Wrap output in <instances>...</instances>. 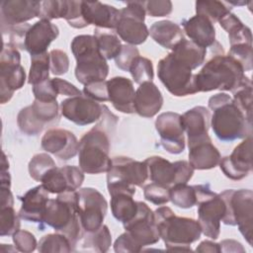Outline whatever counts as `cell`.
<instances>
[{"label": "cell", "instance_id": "1f68e13d", "mask_svg": "<svg viewBox=\"0 0 253 253\" xmlns=\"http://www.w3.org/2000/svg\"><path fill=\"white\" fill-rule=\"evenodd\" d=\"M220 27L228 34L230 46L247 43L252 44L251 30L243 25V23L232 13H228L221 20H219Z\"/></svg>", "mask_w": 253, "mask_h": 253}, {"label": "cell", "instance_id": "603a6c76", "mask_svg": "<svg viewBox=\"0 0 253 253\" xmlns=\"http://www.w3.org/2000/svg\"><path fill=\"white\" fill-rule=\"evenodd\" d=\"M58 34L59 30L55 24L47 20H40L30 28L27 34L25 49L31 55L43 53Z\"/></svg>", "mask_w": 253, "mask_h": 253}, {"label": "cell", "instance_id": "f6af8a7d", "mask_svg": "<svg viewBox=\"0 0 253 253\" xmlns=\"http://www.w3.org/2000/svg\"><path fill=\"white\" fill-rule=\"evenodd\" d=\"M67 11V0L42 1L39 17L41 20L50 21L52 19L64 18Z\"/></svg>", "mask_w": 253, "mask_h": 253}, {"label": "cell", "instance_id": "9c48e42d", "mask_svg": "<svg viewBox=\"0 0 253 253\" xmlns=\"http://www.w3.org/2000/svg\"><path fill=\"white\" fill-rule=\"evenodd\" d=\"M198 205V222L202 232L211 239L220 233V221L225 212V204L220 195L211 190L209 184L194 185Z\"/></svg>", "mask_w": 253, "mask_h": 253}, {"label": "cell", "instance_id": "8d00e7d4", "mask_svg": "<svg viewBox=\"0 0 253 253\" xmlns=\"http://www.w3.org/2000/svg\"><path fill=\"white\" fill-rule=\"evenodd\" d=\"M49 52L31 55V67L28 77V83L34 85L40 84L49 79Z\"/></svg>", "mask_w": 253, "mask_h": 253}, {"label": "cell", "instance_id": "484cf974", "mask_svg": "<svg viewBox=\"0 0 253 253\" xmlns=\"http://www.w3.org/2000/svg\"><path fill=\"white\" fill-rule=\"evenodd\" d=\"M82 13L88 25L100 29L116 30L120 19V10L99 1H82Z\"/></svg>", "mask_w": 253, "mask_h": 253}, {"label": "cell", "instance_id": "8fae6325", "mask_svg": "<svg viewBox=\"0 0 253 253\" xmlns=\"http://www.w3.org/2000/svg\"><path fill=\"white\" fill-rule=\"evenodd\" d=\"M26 81V72L21 65V54L9 43H3L0 55V100L5 104L11 100L16 90Z\"/></svg>", "mask_w": 253, "mask_h": 253}, {"label": "cell", "instance_id": "f546056e", "mask_svg": "<svg viewBox=\"0 0 253 253\" xmlns=\"http://www.w3.org/2000/svg\"><path fill=\"white\" fill-rule=\"evenodd\" d=\"M148 32L155 42L168 49H173L184 39L180 26L169 20L153 23Z\"/></svg>", "mask_w": 253, "mask_h": 253}, {"label": "cell", "instance_id": "c3c4849f", "mask_svg": "<svg viewBox=\"0 0 253 253\" xmlns=\"http://www.w3.org/2000/svg\"><path fill=\"white\" fill-rule=\"evenodd\" d=\"M252 44L239 43L231 45L228 55L234 58L242 66L244 71L252 69Z\"/></svg>", "mask_w": 253, "mask_h": 253}, {"label": "cell", "instance_id": "5bb4252c", "mask_svg": "<svg viewBox=\"0 0 253 253\" xmlns=\"http://www.w3.org/2000/svg\"><path fill=\"white\" fill-rule=\"evenodd\" d=\"M123 224L126 233L139 252L144 246L155 244L160 239L154 219V212L143 202H137V211L135 215Z\"/></svg>", "mask_w": 253, "mask_h": 253}, {"label": "cell", "instance_id": "4fadbf2b", "mask_svg": "<svg viewBox=\"0 0 253 253\" xmlns=\"http://www.w3.org/2000/svg\"><path fill=\"white\" fill-rule=\"evenodd\" d=\"M148 179L156 184L172 187L176 184H187L194 174V168L186 160L169 162L160 156H150L144 160Z\"/></svg>", "mask_w": 253, "mask_h": 253}, {"label": "cell", "instance_id": "83f0119b", "mask_svg": "<svg viewBox=\"0 0 253 253\" xmlns=\"http://www.w3.org/2000/svg\"><path fill=\"white\" fill-rule=\"evenodd\" d=\"M185 34L190 40L204 48L215 42V29L213 24L204 16L196 15L182 23Z\"/></svg>", "mask_w": 253, "mask_h": 253}, {"label": "cell", "instance_id": "f1b7e54d", "mask_svg": "<svg viewBox=\"0 0 253 253\" xmlns=\"http://www.w3.org/2000/svg\"><path fill=\"white\" fill-rule=\"evenodd\" d=\"M182 125L188 135V142L202 138L208 135L211 126V113L203 106L194 107L184 113Z\"/></svg>", "mask_w": 253, "mask_h": 253}, {"label": "cell", "instance_id": "60d3db41", "mask_svg": "<svg viewBox=\"0 0 253 253\" xmlns=\"http://www.w3.org/2000/svg\"><path fill=\"white\" fill-rule=\"evenodd\" d=\"M39 252H63L72 251L69 240L66 236L60 233H50L42 236L38 244Z\"/></svg>", "mask_w": 253, "mask_h": 253}, {"label": "cell", "instance_id": "ba28073f", "mask_svg": "<svg viewBox=\"0 0 253 253\" xmlns=\"http://www.w3.org/2000/svg\"><path fill=\"white\" fill-rule=\"evenodd\" d=\"M225 204L221 221L226 225H237L246 241L252 245L253 192L251 190H225L219 194Z\"/></svg>", "mask_w": 253, "mask_h": 253}, {"label": "cell", "instance_id": "f907efd6", "mask_svg": "<svg viewBox=\"0 0 253 253\" xmlns=\"http://www.w3.org/2000/svg\"><path fill=\"white\" fill-rule=\"evenodd\" d=\"M50 71L54 75H63L68 71L69 58L65 51L61 49H52L49 51Z\"/></svg>", "mask_w": 253, "mask_h": 253}, {"label": "cell", "instance_id": "836d02e7", "mask_svg": "<svg viewBox=\"0 0 253 253\" xmlns=\"http://www.w3.org/2000/svg\"><path fill=\"white\" fill-rule=\"evenodd\" d=\"M80 250L92 252H107L112 245V235L107 225L103 224L96 231H85L80 242Z\"/></svg>", "mask_w": 253, "mask_h": 253}, {"label": "cell", "instance_id": "ee69618b", "mask_svg": "<svg viewBox=\"0 0 253 253\" xmlns=\"http://www.w3.org/2000/svg\"><path fill=\"white\" fill-rule=\"evenodd\" d=\"M53 159L46 153H38L33 156L29 162V174L32 179L41 182L42 178L53 167H55Z\"/></svg>", "mask_w": 253, "mask_h": 253}, {"label": "cell", "instance_id": "4316f807", "mask_svg": "<svg viewBox=\"0 0 253 253\" xmlns=\"http://www.w3.org/2000/svg\"><path fill=\"white\" fill-rule=\"evenodd\" d=\"M162 105V94L152 81H146L139 85L134 97L136 114L143 118H152L160 111Z\"/></svg>", "mask_w": 253, "mask_h": 253}, {"label": "cell", "instance_id": "6f0895ef", "mask_svg": "<svg viewBox=\"0 0 253 253\" xmlns=\"http://www.w3.org/2000/svg\"><path fill=\"white\" fill-rule=\"evenodd\" d=\"M33 93L35 99L40 101H54L58 95L54 89L51 79H47L40 84L34 85Z\"/></svg>", "mask_w": 253, "mask_h": 253}, {"label": "cell", "instance_id": "9f6ffc18", "mask_svg": "<svg viewBox=\"0 0 253 253\" xmlns=\"http://www.w3.org/2000/svg\"><path fill=\"white\" fill-rule=\"evenodd\" d=\"M144 10L151 17H164L172 12V2L169 0L144 1Z\"/></svg>", "mask_w": 253, "mask_h": 253}, {"label": "cell", "instance_id": "681fc988", "mask_svg": "<svg viewBox=\"0 0 253 253\" xmlns=\"http://www.w3.org/2000/svg\"><path fill=\"white\" fill-rule=\"evenodd\" d=\"M64 19L67 21L68 25L75 29H83L87 26L82 13V1H67V11Z\"/></svg>", "mask_w": 253, "mask_h": 253}, {"label": "cell", "instance_id": "680465c9", "mask_svg": "<svg viewBox=\"0 0 253 253\" xmlns=\"http://www.w3.org/2000/svg\"><path fill=\"white\" fill-rule=\"evenodd\" d=\"M51 81L57 94L65 95L69 97H76V96L83 95L78 88H76L73 84H71L66 80H63L61 78H52Z\"/></svg>", "mask_w": 253, "mask_h": 253}, {"label": "cell", "instance_id": "d590c367", "mask_svg": "<svg viewBox=\"0 0 253 253\" xmlns=\"http://www.w3.org/2000/svg\"><path fill=\"white\" fill-rule=\"evenodd\" d=\"M94 37L97 40L99 50L103 57L106 60L116 58L123 46L117 35L103 31V29L100 28H95Z\"/></svg>", "mask_w": 253, "mask_h": 253}, {"label": "cell", "instance_id": "91938a15", "mask_svg": "<svg viewBox=\"0 0 253 253\" xmlns=\"http://www.w3.org/2000/svg\"><path fill=\"white\" fill-rule=\"evenodd\" d=\"M114 250L115 252L119 253V252H139L138 249L136 248V246L134 245V243L131 241V239L128 237V235L124 232L123 234H121L117 240L115 241L114 244Z\"/></svg>", "mask_w": 253, "mask_h": 253}, {"label": "cell", "instance_id": "2e32d148", "mask_svg": "<svg viewBox=\"0 0 253 253\" xmlns=\"http://www.w3.org/2000/svg\"><path fill=\"white\" fill-rule=\"evenodd\" d=\"M155 128L160 136L161 146L171 154H179L185 149L182 116L173 112L160 114L155 121Z\"/></svg>", "mask_w": 253, "mask_h": 253}, {"label": "cell", "instance_id": "d6a6232c", "mask_svg": "<svg viewBox=\"0 0 253 253\" xmlns=\"http://www.w3.org/2000/svg\"><path fill=\"white\" fill-rule=\"evenodd\" d=\"M133 195L119 192L111 195V210L114 217L125 223L130 220L137 211V202L132 199Z\"/></svg>", "mask_w": 253, "mask_h": 253}, {"label": "cell", "instance_id": "6125c7cd", "mask_svg": "<svg viewBox=\"0 0 253 253\" xmlns=\"http://www.w3.org/2000/svg\"><path fill=\"white\" fill-rule=\"evenodd\" d=\"M197 252H211V253H219L220 246L219 243H214L210 240L202 241L199 246L196 248Z\"/></svg>", "mask_w": 253, "mask_h": 253}, {"label": "cell", "instance_id": "e7e4bbea", "mask_svg": "<svg viewBox=\"0 0 253 253\" xmlns=\"http://www.w3.org/2000/svg\"><path fill=\"white\" fill-rule=\"evenodd\" d=\"M1 251L2 252H6V251H18L17 250V248L15 247V248H13L11 245H9L8 244V246H7V244H2L1 245Z\"/></svg>", "mask_w": 253, "mask_h": 253}, {"label": "cell", "instance_id": "277c9868", "mask_svg": "<svg viewBox=\"0 0 253 253\" xmlns=\"http://www.w3.org/2000/svg\"><path fill=\"white\" fill-rule=\"evenodd\" d=\"M209 108L213 112L211 126L221 141L244 139L252 134V121L236 107L226 93H218L209 99Z\"/></svg>", "mask_w": 253, "mask_h": 253}, {"label": "cell", "instance_id": "7402d4cb", "mask_svg": "<svg viewBox=\"0 0 253 253\" xmlns=\"http://www.w3.org/2000/svg\"><path fill=\"white\" fill-rule=\"evenodd\" d=\"M19 199L22 202V207L19 211L20 218L27 221L39 222L41 226L49 200L48 191L42 185H39L30 189L24 196L19 197Z\"/></svg>", "mask_w": 253, "mask_h": 253}, {"label": "cell", "instance_id": "7a4b0ae2", "mask_svg": "<svg viewBox=\"0 0 253 253\" xmlns=\"http://www.w3.org/2000/svg\"><path fill=\"white\" fill-rule=\"evenodd\" d=\"M214 55L195 74V84L198 92L212 90L233 91L244 79V70L230 55L223 53L222 46L215 41L211 45Z\"/></svg>", "mask_w": 253, "mask_h": 253}, {"label": "cell", "instance_id": "cb8c5ba5", "mask_svg": "<svg viewBox=\"0 0 253 253\" xmlns=\"http://www.w3.org/2000/svg\"><path fill=\"white\" fill-rule=\"evenodd\" d=\"M109 101L117 111L133 114L135 91L132 81L123 76H117L107 81Z\"/></svg>", "mask_w": 253, "mask_h": 253}, {"label": "cell", "instance_id": "ab89813d", "mask_svg": "<svg viewBox=\"0 0 253 253\" xmlns=\"http://www.w3.org/2000/svg\"><path fill=\"white\" fill-rule=\"evenodd\" d=\"M170 201L173 205L182 209H190L197 203L196 190L194 186L187 184H176L169 189Z\"/></svg>", "mask_w": 253, "mask_h": 253}, {"label": "cell", "instance_id": "d4e9b609", "mask_svg": "<svg viewBox=\"0 0 253 253\" xmlns=\"http://www.w3.org/2000/svg\"><path fill=\"white\" fill-rule=\"evenodd\" d=\"M189 146V163L194 169L208 170L214 168L220 161V153L212 144L211 137L208 135L188 142Z\"/></svg>", "mask_w": 253, "mask_h": 253}, {"label": "cell", "instance_id": "30bf717a", "mask_svg": "<svg viewBox=\"0 0 253 253\" xmlns=\"http://www.w3.org/2000/svg\"><path fill=\"white\" fill-rule=\"evenodd\" d=\"M157 75L166 89L176 97L198 93L192 69L171 52L159 60Z\"/></svg>", "mask_w": 253, "mask_h": 253}, {"label": "cell", "instance_id": "ac0fdd59", "mask_svg": "<svg viewBox=\"0 0 253 253\" xmlns=\"http://www.w3.org/2000/svg\"><path fill=\"white\" fill-rule=\"evenodd\" d=\"M42 1L35 0H5L1 2V30L2 34L13 26L24 24L39 17Z\"/></svg>", "mask_w": 253, "mask_h": 253}, {"label": "cell", "instance_id": "7dc6e473", "mask_svg": "<svg viewBox=\"0 0 253 253\" xmlns=\"http://www.w3.org/2000/svg\"><path fill=\"white\" fill-rule=\"evenodd\" d=\"M169 189V187L152 182L144 186L143 195L148 202L157 206H161L170 201Z\"/></svg>", "mask_w": 253, "mask_h": 253}, {"label": "cell", "instance_id": "f5cc1de1", "mask_svg": "<svg viewBox=\"0 0 253 253\" xmlns=\"http://www.w3.org/2000/svg\"><path fill=\"white\" fill-rule=\"evenodd\" d=\"M83 94L88 98L97 102L109 101L107 81H96L84 85Z\"/></svg>", "mask_w": 253, "mask_h": 253}, {"label": "cell", "instance_id": "f35d334b", "mask_svg": "<svg viewBox=\"0 0 253 253\" xmlns=\"http://www.w3.org/2000/svg\"><path fill=\"white\" fill-rule=\"evenodd\" d=\"M230 7L227 2L221 1H197L196 13L209 19L212 24L219 22L225 15L230 13Z\"/></svg>", "mask_w": 253, "mask_h": 253}, {"label": "cell", "instance_id": "5b68a950", "mask_svg": "<svg viewBox=\"0 0 253 253\" xmlns=\"http://www.w3.org/2000/svg\"><path fill=\"white\" fill-rule=\"evenodd\" d=\"M154 219L160 238L169 251H191V244L202 233L199 222L190 217L177 216L168 207L155 210Z\"/></svg>", "mask_w": 253, "mask_h": 253}, {"label": "cell", "instance_id": "db71d44e", "mask_svg": "<svg viewBox=\"0 0 253 253\" xmlns=\"http://www.w3.org/2000/svg\"><path fill=\"white\" fill-rule=\"evenodd\" d=\"M31 27L32 26L27 23L11 27L6 32V34L9 35V42L8 43L11 44L12 46H14L15 48L25 49L26 37H27V34ZM5 35H3V36H5Z\"/></svg>", "mask_w": 253, "mask_h": 253}, {"label": "cell", "instance_id": "7c38bea8", "mask_svg": "<svg viewBox=\"0 0 253 253\" xmlns=\"http://www.w3.org/2000/svg\"><path fill=\"white\" fill-rule=\"evenodd\" d=\"M144 1H128L126 6L120 10V19L116 33L120 38L130 45L143 43L148 35L145 20Z\"/></svg>", "mask_w": 253, "mask_h": 253}, {"label": "cell", "instance_id": "74e56055", "mask_svg": "<svg viewBox=\"0 0 253 253\" xmlns=\"http://www.w3.org/2000/svg\"><path fill=\"white\" fill-rule=\"evenodd\" d=\"M233 103L252 121V82L248 77H244L242 82L232 91Z\"/></svg>", "mask_w": 253, "mask_h": 253}, {"label": "cell", "instance_id": "52a82bcc", "mask_svg": "<svg viewBox=\"0 0 253 253\" xmlns=\"http://www.w3.org/2000/svg\"><path fill=\"white\" fill-rule=\"evenodd\" d=\"M148 179L145 162L136 161L126 156L112 158L111 166L107 172V187L111 195L125 192L135 194V187H142Z\"/></svg>", "mask_w": 253, "mask_h": 253}, {"label": "cell", "instance_id": "816d5d0a", "mask_svg": "<svg viewBox=\"0 0 253 253\" xmlns=\"http://www.w3.org/2000/svg\"><path fill=\"white\" fill-rule=\"evenodd\" d=\"M13 242L18 251L24 253L33 252L36 248H38L37 240L34 234L27 230H18L13 235Z\"/></svg>", "mask_w": 253, "mask_h": 253}, {"label": "cell", "instance_id": "94428289", "mask_svg": "<svg viewBox=\"0 0 253 253\" xmlns=\"http://www.w3.org/2000/svg\"><path fill=\"white\" fill-rule=\"evenodd\" d=\"M221 252H245L242 244L233 239H225L219 243Z\"/></svg>", "mask_w": 253, "mask_h": 253}, {"label": "cell", "instance_id": "bcb514c9", "mask_svg": "<svg viewBox=\"0 0 253 253\" xmlns=\"http://www.w3.org/2000/svg\"><path fill=\"white\" fill-rule=\"evenodd\" d=\"M20 216L16 213L13 207H3L0 211V235H13L20 229Z\"/></svg>", "mask_w": 253, "mask_h": 253}, {"label": "cell", "instance_id": "8992f818", "mask_svg": "<svg viewBox=\"0 0 253 253\" xmlns=\"http://www.w3.org/2000/svg\"><path fill=\"white\" fill-rule=\"evenodd\" d=\"M71 51L76 59L75 77L79 83L104 81L109 74V65L99 50L94 36L80 35L71 42Z\"/></svg>", "mask_w": 253, "mask_h": 253}, {"label": "cell", "instance_id": "ffe728a7", "mask_svg": "<svg viewBox=\"0 0 253 253\" xmlns=\"http://www.w3.org/2000/svg\"><path fill=\"white\" fill-rule=\"evenodd\" d=\"M84 172L80 167L66 165L51 168L41 180L42 185L51 194L76 191L84 181Z\"/></svg>", "mask_w": 253, "mask_h": 253}, {"label": "cell", "instance_id": "e0dca14e", "mask_svg": "<svg viewBox=\"0 0 253 253\" xmlns=\"http://www.w3.org/2000/svg\"><path fill=\"white\" fill-rule=\"evenodd\" d=\"M60 111L68 121L78 126H87L101 119L103 106L83 94L63 100L60 103Z\"/></svg>", "mask_w": 253, "mask_h": 253}, {"label": "cell", "instance_id": "7bdbcfd3", "mask_svg": "<svg viewBox=\"0 0 253 253\" xmlns=\"http://www.w3.org/2000/svg\"><path fill=\"white\" fill-rule=\"evenodd\" d=\"M128 71L130 72L134 82L139 85L146 81H152L154 76L151 60L140 55L136 56L132 60Z\"/></svg>", "mask_w": 253, "mask_h": 253}, {"label": "cell", "instance_id": "9a60e30c", "mask_svg": "<svg viewBox=\"0 0 253 253\" xmlns=\"http://www.w3.org/2000/svg\"><path fill=\"white\" fill-rule=\"evenodd\" d=\"M79 195V215L85 231H96L103 225L107 213L108 203L96 189L81 188Z\"/></svg>", "mask_w": 253, "mask_h": 253}, {"label": "cell", "instance_id": "d6986e66", "mask_svg": "<svg viewBox=\"0 0 253 253\" xmlns=\"http://www.w3.org/2000/svg\"><path fill=\"white\" fill-rule=\"evenodd\" d=\"M220 170L231 180H241L252 171V137L244 138L229 156L220 158Z\"/></svg>", "mask_w": 253, "mask_h": 253}, {"label": "cell", "instance_id": "b9f144b4", "mask_svg": "<svg viewBox=\"0 0 253 253\" xmlns=\"http://www.w3.org/2000/svg\"><path fill=\"white\" fill-rule=\"evenodd\" d=\"M17 124L21 131L27 135H38L44 128V126L35 117L31 105L23 108L19 112L17 117Z\"/></svg>", "mask_w": 253, "mask_h": 253}, {"label": "cell", "instance_id": "4dcf8cb0", "mask_svg": "<svg viewBox=\"0 0 253 253\" xmlns=\"http://www.w3.org/2000/svg\"><path fill=\"white\" fill-rule=\"evenodd\" d=\"M177 59L185 63L192 70L201 66L206 58L207 49L199 46L192 41L183 39L171 52Z\"/></svg>", "mask_w": 253, "mask_h": 253}, {"label": "cell", "instance_id": "6da1fadb", "mask_svg": "<svg viewBox=\"0 0 253 253\" xmlns=\"http://www.w3.org/2000/svg\"><path fill=\"white\" fill-rule=\"evenodd\" d=\"M101 121L80 139L78 146L79 167L87 174L108 172L112 159L109 156L111 141L109 133L114 129L118 117L112 114L108 107L103 105Z\"/></svg>", "mask_w": 253, "mask_h": 253}, {"label": "cell", "instance_id": "11a10c76", "mask_svg": "<svg viewBox=\"0 0 253 253\" xmlns=\"http://www.w3.org/2000/svg\"><path fill=\"white\" fill-rule=\"evenodd\" d=\"M139 55V51L134 45L125 44L122 46L120 53L115 58L116 65L124 71H128L132 60Z\"/></svg>", "mask_w": 253, "mask_h": 253}, {"label": "cell", "instance_id": "3957f363", "mask_svg": "<svg viewBox=\"0 0 253 253\" xmlns=\"http://www.w3.org/2000/svg\"><path fill=\"white\" fill-rule=\"evenodd\" d=\"M52 227L55 232L63 234L70 242L72 251L76 250L85 230L79 215V195L76 191H67L57 195L56 199L48 200L42 223Z\"/></svg>", "mask_w": 253, "mask_h": 253}, {"label": "cell", "instance_id": "be15d7a7", "mask_svg": "<svg viewBox=\"0 0 253 253\" xmlns=\"http://www.w3.org/2000/svg\"><path fill=\"white\" fill-rule=\"evenodd\" d=\"M0 196H1V208L14 206V199L10 191V188H1Z\"/></svg>", "mask_w": 253, "mask_h": 253}, {"label": "cell", "instance_id": "44dd1931", "mask_svg": "<svg viewBox=\"0 0 253 253\" xmlns=\"http://www.w3.org/2000/svg\"><path fill=\"white\" fill-rule=\"evenodd\" d=\"M42 147L60 160H69L78 153L79 142L76 136L63 128H50L42 138Z\"/></svg>", "mask_w": 253, "mask_h": 253}, {"label": "cell", "instance_id": "e575fe53", "mask_svg": "<svg viewBox=\"0 0 253 253\" xmlns=\"http://www.w3.org/2000/svg\"><path fill=\"white\" fill-rule=\"evenodd\" d=\"M31 107L35 117L43 126L56 125L59 122V107L56 100L40 101L35 99Z\"/></svg>", "mask_w": 253, "mask_h": 253}]
</instances>
